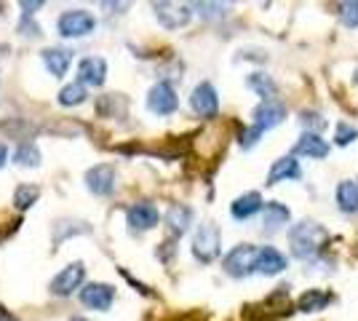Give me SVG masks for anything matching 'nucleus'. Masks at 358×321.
<instances>
[{
    "instance_id": "1",
    "label": "nucleus",
    "mask_w": 358,
    "mask_h": 321,
    "mask_svg": "<svg viewBox=\"0 0 358 321\" xmlns=\"http://www.w3.org/2000/svg\"><path fill=\"white\" fill-rule=\"evenodd\" d=\"M329 238V233L318 222H299L289 230V241H292V255L297 260H313L321 252V244Z\"/></svg>"
},
{
    "instance_id": "2",
    "label": "nucleus",
    "mask_w": 358,
    "mask_h": 321,
    "mask_svg": "<svg viewBox=\"0 0 358 321\" xmlns=\"http://www.w3.org/2000/svg\"><path fill=\"white\" fill-rule=\"evenodd\" d=\"M220 249H222L220 228L214 222H203L193 236V257L198 262H203V265H209V262L220 257Z\"/></svg>"
},
{
    "instance_id": "3",
    "label": "nucleus",
    "mask_w": 358,
    "mask_h": 321,
    "mask_svg": "<svg viewBox=\"0 0 358 321\" xmlns=\"http://www.w3.org/2000/svg\"><path fill=\"white\" fill-rule=\"evenodd\" d=\"M57 30H59L62 38H86L96 30V19L91 11H83V8H70L57 19Z\"/></svg>"
},
{
    "instance_id": "4",
    "label": "nucleus",
    "mask_w": 358,
    "mask_h": 321,
    "mask_svg": "<svg viewBox=\"0 0 358 321\" xmlns=\"http://www.w3.org/2000/svg\"><path fill=\"white\" fill-rule=\"evenodd\" d=\"M254 257H257V246L254 244H238L233 246L222 260V271L230 278H246L254 273Z\"/></svg>"
},
{
    "instance_id": "5",
    "label": "nucleus",
    "mask_w": 358,
    "mask_h": 321,
    "mask_svg": "<svg viewBox=\"0 0 358 321\" xmlns=\"http://www.w3.org/2000/svg\"><path fill=\"white\" fill-rule=\"evenodd\" d=\"M83 281H86V265L83 262H70L64 271H59V273L54 276L51 294L54 297H70L75 292H80Z\"/></svg>"
},
{
    "instance_id": "6",
    "label": "nucleus",
    "mask_w": 358,
    "mask_h": 321,
    "mask_svg": "<svg viewBox=\"0 0 358 321\" xmlns=\"http://www.w3.org/2000/svg\"><path fill=\"white\" fill-rule=\"evenodd\" d=\"M177 107H179V97L169 80H158L148 92L150 113H155V115H171V113H177Z\"/></svg>"
},
{
    "instance_id": "7",
    "label": "nucleus",
    "mask_w": 358,
    "mask_h": 321,
    "mask_svg": "<svg viewBox=\"0 0 358 321\" xmlns=\"http://www.w3.org/2000/svg\"><path fill=\"white\" fill-rule=\"evenodd\" d=\"M254 123L252 129H257L259 134H265L270 129H275L278 123H284L286 118V105L284 102H278V99H265V102H259V105L254 107Z\"/></svg>"
},
{
    "instance_id": "8",
    "label": "nucleus",
    "mask_w": 358,
    "mask_h": 321,
    "mask_svg": "<svg viewBox=\"0 0 358 321\" xmlns=\"http://www.w3.org/2000/svg\"><path fill=\"white\" fill-rule=\"evenodd\" d=\"M80 303L89 311H110V306L115 303V287L91 281L86 287H80Z\"/></svg>"
},
{
    "instance_id": "9",
    "label": "nucleus",
    "mask_w": 358,
    "mask_h": 321,
    "mask_svg": "<svg viewBox=\"0 0 358 321\" xmlns=\"http://www.w3.org/2000/svg\"><path fill=\"white\" fill-rule=\"evenodd\" d=\"M126 222H129V228L134 230V233H145V230H152L158 222H161V212H158L155 204L139 201V204H134V206H129Z\"/></svg>"
},
{
    "instance_id": "10",
    "label": "nucleus",
    "mask_w": 358,
    "mask_h": 321,
    "mask_svg": "<svg viewBox=\"0 0 358 321\" xmlns=\"http://www.w3.org/2000/svg\"><path fill=\"white\" fill-rule=\"evenodd\" d=\"M155 19L164 24L166 30H179L193 19V8L190 6H179V3H152Z\"/></svg>"
},
{
    "instance_id": "11",
    "label": "nucleus",
    "mask_w": 358,
    "mask_h": 321,
    "mask_svg": "<svg viewBox=\"0 0 358 321\" xmlns=\"http://www.w3.org/2000/svg\"><path fill=\"white\" fill-rule=\"evenodd\" d=\"M190 107H193L195 115H201V118H217V113H220L217 89L211 83H198L193 89V97H190Z\"/></svg>"
},
{
    "instance_id": "12",
    "label": "nucleus",
    "mask_w": 358,
    "mask_h": 321,
    "mask_svg": "<svg viewBox=\"0 0 358 321\" xmlns=\"http://www.w3.org/2000/svg\"><path fill=\"white\" fill-rule=\"evenodd\" d=\"M86 187L94 196H113L115 193V166L99 164L86 171Z\"/></svg>"
},
{
    "instance_id": "13",
    "label": "nucleus",
    "mask_w": 358,
    "mask_h": 321,
    "mask_svg": "<svg viewBox=\"0 0 358 321\" xmlns=\"http://www.w3.org/2000/svg\"><path fill=\"white\" fill-rule=\"evenodd\" d=\"M254 271L262 276H278L286 271V257L275 246H259L254 257Z\"/></svg>"
},
{
    "instance_id": "14",
    "label": "nucleus",
    "mask_w": 358,
    "mask_h": 321,
    "mask_svg": "<svg viewBox=\"0 0 358 321\" xmlns=\"http://www.w3.org/2000/svg\"><path fill=\"white\" fill-rule=\"evenodd\" d=\"M107 78V62L102 57H86V59L78 64V83L80 86H102Z\"/></svg>"
},
{
    "instance_id": "15",
    "label": "nucleus",
    "mask_w": 358,
    "mask_h": 321,
    "mask_svg": "<svg viewBox=\"0 0 358 321\" xmlns=\"http://www.w3.org/2000/svg\"><path fill=\"white\" fill-rule=\"evenodd\" d=\"M41 57H43L45 70L54 78H64L70 64H73V51L70 48H45Z\"/></svg>"
},
{
    "instance_id": "16",
    "label": "nucleus",
    "mask_w": 358,
    "mask_h": 321,
    "mask_svg": "<svg viewBox=\"0 0 358 321\" xmlns=\"http://www.w3.org/2000/svg\"><path fill=\"white\" fill-rule=\"evenodd\" d=\"M299 177H302L299 161L294 155H284V158H278V161L270 166L268 185H278V183H286V180H299Z\"/></svg>"
},
{
    "instance_id": "17",
    "label": "nucleus",
    "mask_w": 358,
    "mask_h": 321,
    "mask_svg": "<svg viewBox=\"0 0 358 321\" xmlns=\"http://www.w3.org/2000/svg\"><path fill=\"white\" fill-rule=\"evenodd\" d=\"M292 220V212H289V206L284 204H278V201H268V204H262V228L268 230V233H275V230H281Z\"/></svg>"
},
{
    "instance_id": "18",
    "label": "nucleus",
    "mask_w": 358,
    "mask_h": 321,
    "mask_svg": "<svg viewBox=\"0 0 358 321\" xmlns=\"http://www.w3.org/2000/svg\"><path fill=\"white\" fill-rule=\"evenodd\" d=\"M193 209L190 206H185V204H174L169 212H166V225L169 230L174 233V236H182V233H187V228L193 225Z\"/></svg>"
},
{
    "instance_id": "19",
    "label": "nucleus",
    "mask_w": 358,
    "mask_h": 321,
    "mask_svg": "<svg viewBox=\"0 0 358 321\" xmlns=\"http://www.w3.org/2000/svg\"><path fill=\"white\" fill-rule=\"evenodd\" d=\"M257 212H262V196L259 193H246V196H238V199L230 204V214L238 220V222H243V220H249V217H254Z\"/></svg>"
},
{
    "instance_id": "20",
    "label": "nucleus",
    "mask_w": 358,
    "mask_h": 321,
    "mask_svg": "<svg viewBox=\"0 0 358 321\" xmlns=\"http://www.w3.org/2000/svg\"><path fill=\"white\" fill-rule=\"evenodd\" d=\"M297 153L308 155V158H327L329 145H327V139H321L315 131H305L297 142Z\"/></svg>"
},
{
    "instance_id": "21",
    "label": "nucleus",
    "mask_w": 358,
    "mask_h": 321,
    "mask_svg": "<svg viewBox=\"0 0 358 321\" xmlns=\"http://www.w3.org/2000/svg\"><path fill=\"white\" fill-rule=\"evenodd\" d=\"M337 204H340V212L345 214H356L358 212V185L345 180L337 185Z\"/></svg>"
},
{
    "instance_id": "22",
    "label": "nucleus",
    "mask_w": 358,
    "mask_h": 321,
    "mask_svg": "<svg viewBox=\"0 0 358 321\" xmlns=\"http://www.w3.org/2000/svg\"><path fill=\"white\" fill-rule=\"evenodd\" d=\"M246 83H249V89L257 92L262 97V102L265 99H275V92H278V86H275V80L265 73H252V76L246 78Z\"/></svg>"
},
{
    "instance_id": "23",
    "label": "nucleus",
    "mask_w": 358,
    "mask_h": 321,
    "mask_svg": "<svg viewBox=\"0 0 358 321\" xmlns=\"http://www.w3.org/2000/svg\"><path fill=\"white\" fill-rule=\"evenodd\" d=\"M14 164L16 166H24V169L41 166V150H38V145H32V142H22V145L14 150Z\"/></svg>"
},
{
    "instance_id": "24",
    "label": "nucleus",
    "mask_w": 358,
    "mask_h": 321,
    "mask_svg": "<svg viewBox=\"0 0 358 321\" xmlns=\"http://www.w3.org/2000/svg\"><path fill=\"white\" fill-rule=\"evenodd\" d=\"M331 303V294L321 290H308L302 297H299V311H305V313H315V311H321V308H327Z\"/></svg>"
},
{
    "instance_id": "25",
    "label": "nucleus",
    "mask_w": 358,
    "mask_h": 321,
    "mask_svg": "<svg viewBox=\"0 0 358 321\" xmlns=\"http://www.w3.org/2000/svg\"><path fill=\"white\" fill-rule=\"evenodd\" d=\"M86 97H89V89H86V86H80V83H67V86L59 92V105L62 107H78L86 102Z\"/></svg>"
},
{
    "instance_id": "26",
    "label": "nucleus",
    "mask_w": 358,
    "mask_h": 321,
    "mask_svg": "<svg viewBox=\"0 0 358 321\" xmlns=\"http://www.w3.org/2000/svg\"><path fill=\"white\" fill-rule=\"evenodd\" d=\"M38 199H41V187L38 185H19L14 193V206L19 212H27Z\"/></svg>"
},
{
    "instance_id": "27",
    "label": "nucleus",
    "mask_w": 358,
    "mask_h": 321,
    "mask_svg": "<svg viewBox=\"0 0 358 321\" xmlns=\"http://www.w3.org/2000/svg\"><path fill=\"white\" fill-rule=\"evenodd\" d=\"M190 8H195L198 14L203 16V19H209V22H217V19H222L227 14V6H222V3H195Z\"/></svg>"
},
{
    "instance_id": "28",
    "label": "nucleus",
    "mask_w": 358,
    "mask_h": 321,
    "mask_svg": "<svg viewBox=\"0 0 358 321\" xmlns=\"http://www.w3.org/2000/svg\"><path fill=\"white\" fill-rule=\"evenodd\" d=\"M340 19H343L345 27L356 30L358 27V0H353V3H340Z\"/></svg>"
},
{
    "instance_id": "29",
    "label": "nucleus",
    "mask_w": 358,
    "mask_h": 321,
    "mask_svg": "<svg viewBox=\"0 0 358 321\" xmlns=\"http://www.w3.org/2000/svg\"><path fill=\"white\" fill-rule=\"evenodd\" d=\"M356 137H358V129H353L350 123H340L337 131H334V142H337L340 148L350 145V142H356Z\"/></svg>"
},
{
    "instance_id": "30",
    "label": "nucleus",
    "mask_w": 358,
    "mask_h": 321,
    "mask_svg": "<svg viewBox=\"0 0 358 321\" xmlns=\"http://www.w3.org/2000/svg\"><path fill=\"white\" fill-rule=\"evenodd\" d=\"M19 32L27 35V38H38V35H41V27L32 22V16L22 14V19H19Z\"/></svg>"
},
{
    "instance_id": "31",
    "label": "nucleus",
    "mask_w": 358,
    "mask_h": 321,
    "mask_svg": "<svg viewBox=\"0 0 358 321\" xmlns=\"http://www.w3.org/2000/svg\"><path fill=\"white\" fill-rule=\"evenodd\" d=\"M302 123H305V126H313L315 131H321V129L327 126V121H321L318 113H302Z\"/></svg>"
},
{
    "instance_id": "32",
    "label": "nucleus",
    "mask_w": 358,
    "mask_h": 321,
    "mask_svg": "<svg viewBox=\"0 0 358 321\" xmlns=\"http://www.w3.org/2000/svg\"><path fill=\"white\" fill-rule=\"evenodd\" d=\"M8 164V145L6 142H0V169Z\"/></svg>"
},
{
    "instance_id": "33",
    "label": "nucleus",
    "mask_w": 358,
    "mask_h": 321,
    "mask_svg": "<svg viewBox=\"0 0 358 321\" xmlns=\"http://www.w3.org/2000/svg\"><path fill=\"white\" fill-rule=\"evenodd\" d=\"M0 321H19V319H16L14 313H8L6 308H0Z\"/></svg>"
},
{
    "instance_id": "34",
    "label": "nucleus",
    "mask_w": 358,
    "mask_h": 321,
    "mask_svg": "<svg viewBox=\"0 0 358 321\" xmlns=\"http://www.w3.org/2000/svg\"><path fill=\"white\" fill-rule=\"evenodd\" d=\"M73 321H86V319H83V316H75V319Z\"/></svg>"
},
{
    "instance_id": "35",
    "label": "nucleus",
    "mask_w": 358,
    "mask_h": 321,
    "mask_svg": "<svg viewBox=\"0 0 358 321\" xmlns=\"http://www.w3.org/2000/svg\"><path fill=\"white\" fill-rule=\"evenodd\" d=\"M356 80H358V76H356Z\"/></svg>"
}]
</instances>
